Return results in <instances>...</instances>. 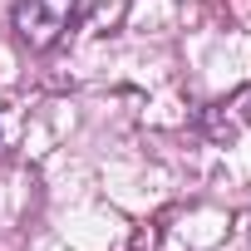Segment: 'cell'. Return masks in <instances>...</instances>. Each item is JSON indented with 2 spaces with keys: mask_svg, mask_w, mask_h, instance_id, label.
<instances>
[{
  "mask_svg": "<svg viewBox=\"0 0 251 251\" xmlns=\"http://www.w3.org/2000/svg\"><path fill=\"white\" fill-rule=\"evenodd\" d=\"M69 20H74V0H15V10H10V25H15L20 45H30V50L59 45Z\"/></svg>",
  "mask_w": 251,
  "mask_h": 251,
  "instance_id": "6da1fadb",
  "label": "cell"
}]
</instances>
